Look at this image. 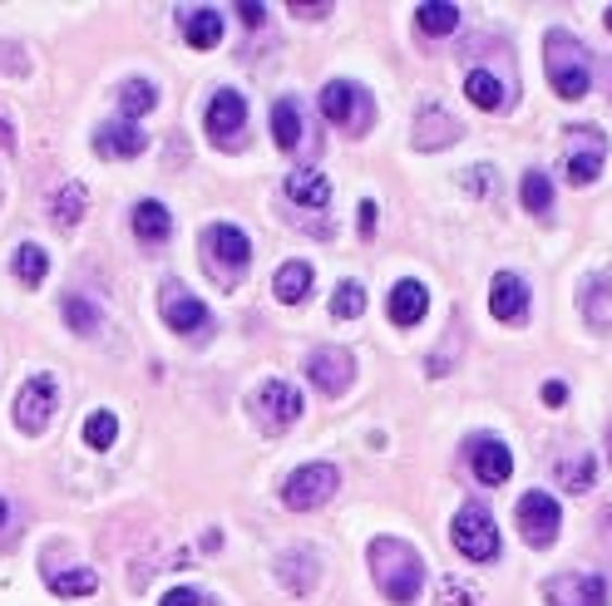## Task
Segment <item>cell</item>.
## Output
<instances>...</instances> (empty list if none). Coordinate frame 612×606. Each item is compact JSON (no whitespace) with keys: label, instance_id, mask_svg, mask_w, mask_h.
Wrapping results in <instances>:
<instances>
[{"label":"cell","instance_id":"cell-1","mask_svg":"<svg viewBox=\"0 0 612 606\" xmlns=\"http://www.w3.org/2000/svg\"><path fill=\"white\" fill-rule=\"evenodd\" d=\"M365 557H371V577L386 592V602L396 606L415 602L420 586H425V563H420L415 547L400 543V538H376V543L365 547Z\"/></svg>","mask_w":612,"mask_h":606},{"label":"cell","instance_id":"cell-2","mask_svg":"<svg viewBox=\"0 0 612 606\" xmlns=\"http://www.w3.org/2000/svg\"><path fill=\"white\" fill-rule=\"evenodd\" d=\"M544 64H548V79H553V94L559 99H583L592 89V60L569 30H548Z\"/></svg>","mask_w":612,"mask_h":606},{"label":"cell","instance_id":"cell-3","mask_svg":"<svg viewBox=\"0 0 612 606\" xmlns=\"http://www.w3.org/2000/svg\"><path fill=\"white\" fill-rule=\"evenodd\" d=\"M322 114L341 128L346 139H361L371 128V118H376V99L365 94L361 85H351V79H336V85L322 89Z\"/></svg>","mask_w":612,"mask_h":606},{"label":"cell","instance_id":"cell-4","mask_svg":"<svg viewBox=\"0 0 612 606\" xmlns=\"http://www.w3.org/2000/svg\"><path fill=\"white\" fill-rule=\"evenodd\" d=\"M54 409H60V380L54 375H30V380L21 384V394H15V429L21 434H45L54 419Z\"/></svg>","mask_w":612,"mask_h":606},{"label":"cell","instance_id":"cell-5","mask_svg":"<svg viewBox=\"0 0 612 606\" xmlns=\"http://www.w3.org/2000/svg\"><path fill=\"white\" fill-rule=\"evenodd\" d=\"M450 538L470 563H495L499 557V528H495V518H489V508H479V503H464V508L454 513Z\"/></svg>","mask_w":612,"mask_h":606},{"label":"cell","instance_id":"cell-6","mask_svg":"<svg viewBox=\"0 0 612 606\" xmlns=\"http://www.w3.org/2000/svg\"><path fill=\"white\" fill-rule=\"evenodd\" d=\"M563 159H569V182L588 188L592 178H602V159H608V139L592 124L563 128Z\"/></svg>","mask_w":612,"mask_h":606},{"label":"cell","instance_id":"cell-7","mask_svg":"<svg viewBox=\"0 0 612 606\" xmlns=\"http://www.w3.org/2000/svg\"><path fill=\"white\" fill-rule=\"evenodd\" d=\"M203 262H213L217 266V281H223V287H233L237 272L252 262L248 232H242V227H233V223H213L203 232Z\"/></svg>","mask_w":612,"mask_h":606},{"label":"cell","instance_id":"cell-8","mask_svg":"<svg viewBox=\"0 0 612 606\" xmlns=\"http://www.w3.org/2000/svg\"><path fill=\"white\" fill-rule=\"evenodd\" d=\"M208 139L227 153H237L248 143V99L237 94V89H217L208 99Z\"/></svg>","mask_w":612,"mask_h":606},{"label":"cell","instance_id":"cell-9","mask_svg":"<svg viewBox=\"0 0 612 606\" xmlns=\"http://www.w3.org/2000/svg\"><path fill=\"white\" fill-rule=\"evenodd\" d=\"M336 483L341 479H336L332 464H301L297 474L282 483V503H287L291 513H312V508H322V503L332 498Z\"/></svg>","mask_w":612,"mask_h":606},{"label":"cell","instance_id":"cell-10","mask_svg":"<svg viewBox=\"0 0 612 606\" xmlns=\"http://www.w3.org/2000/svg\"><path fill=\"white\" fill-rule=\"evenodd\" d=\"M559 528H563V508L548 493H524L519 498V532H524V543L528 547H553V538H559Z\"/></svg>","mask_w":612,"mask_h":606},{"label":"cell","instance_id":"cell-11","mask_svg":"<svg viewBox=\"0 0 612 606\" xmlns=\"http://www.w3.org/2000/svg\"><path fill=\"white\" fill-rule=\"evenodd\" d=\"M163 320H168V330L188 336V341L213 336V316H208V306L198 296H188L178 281H168V287H163Z\"/></svg>","mask_w":612,"mask_h":606},{"label":"cell","instance_id":"cell-12","mask_svg":"<svg viewBox=\"0 0 612 606\" xmlns=\"http://www.w3.org/2000/svg\"><path fill=\"white\" fill-rule=\"evenodd\" d=\"M544 602L548 606H608V582L588 572H563L544 582Z\"/></svg>","mask_w":612,"mask_h":606},{"label":"cell","instance_id":"cell-13","mask_svg":"<svg viewBox=\"0 0 612 606\" xmlns=\"http://www.w3.org/2000/svg\"><path fill=\"white\" fill-rule=\"evenodd\" d=\"M307 375H312L316 390L346 394V390H351V380H355V355L341 351V345H322V351L307 361Z\"/></svg>","mask_w":612,"mask_h":606},{"label":"cell","instance_id":"cell-14","mask_svg":"<svg viewBox=\"0 0 612 606\" xmlns=\"http://www.w3.org/2000/svg\"><path fill=\"white\" fill-rule=\"evenodd\" d=\"M258 415H262V425H267V429L297 425V419H301V394H297V384L267 380V384L258 390Z\"/></svg>","mask_w":612,"mask_h":606},{"label":"cell","instance_id":"cell-15","mask_svg":"<svg viewBox=\"0 0 612 606\" xmlns=\"http://www.w3.org/2000/svg\"><path fill=\"white\" fill-rule=\"evenodd\" d=\"M460 134L464 128L450 109H440V104L420 109V118H415V149L420 153H435V149H445V143H460Z\"/></svg>","mask_w":612,"mask_h":606},{"label":"cell","instance_id":"cell-16","mask_svg":"<svg viewBox=\"0 0 612 606\" xmlns=\"http://www.w3.org/2000/svg\"><path fill=\"white\" fill-rule=\"evenodd\" d=\"M470 468H474V479L495 489V483H504L514 474V458H509V449L499 439L484 434V439H470Z\"/></svg>","mask_w":612,"mask_h":606},{"label":"cell","instance_id":"cell-17","mask_svg":"<svg viewBox=\"0 0 612 606\" xmlns=\"http://www.w3.org/2000/svg\"><path fill=\"white\" fill-rule=\"evenodd\" d=\"M95 149L104 153V159H139V153L149 149V139H143L139 124H129V118H114V124H99Z\"/></svg>","mask_w":612,"mask_h":606},{"label":"cell","instance_id":"cell-18","mask_svg":"<svg viewBox=\"0 0 612 606\" xmlns=\"http://www.w3.org/2000/svg\"><path fill=\"white\" fill-rule=\"evenodd\" d=\"M489 311H495L504 326H519V320L528 316V287H524V277H514V272H499L495 291H489Z\"/></svg>","mask_w":612,"mask_h":606},{"label":"cell","instance_id":"cell-19","mask_svg":"<svg viewBox=\"0 0 612 606\" xmlns=\"http://www.w3.org/2000/svg\"><path fill=\"white\" fill-rule=\"evenodd\" d=\"M277 577H282L287 592L307 596L316 586V577H322V557H316V547H291V553L277 563Z\"/></svg>","mask_w":612,"mask_h":606},{"label":"cell","instance_id":"cell-20","mask_svg":"<svg viewBox=\"0 0 612 606\" xmlns=\"http://www.w3.org/2000/svg\"><path fill=\"white\" fill-rule=\"evenodd\" d=\"M287 198L297 202V207H326V202H332V182H326L322 168H291Z\"/></svg>","mask_w":612,"mask_h":606},{"label":"cell","instance_id":"cell-21","mask_svg":"<svg viewBox=\"0 0 612 606\" xmlns=\"http://www.w3.org/2000/svg\"><path fill=\"white\" fill-rule=\"evenodd\" d=\"M578 306H583V320H588L592 330H612V281L588 277L578 291Z\"/></svg>","mask_w":612,"mask_h":606},{"label":"cell","instance_id":"cell-22","mask_svg":"<svg viewBox=\"0 0 612 606\" xmlns=\"http://www.w3.org/2000/svg\"><path fill=\"white\" fill-rule=\"evenodd\" d=\"M425 306H430V296H425L420 281L405 277L390 287V320H396V326H420V320H425Z\"/></svg>","mask_w":612,"mask_h":606},{"label":"cell","instance_id":"cell-23","mask_svg":"<svg viewBox=\"0 0 612 606\" xmlns=\"http://www.w3.org/2000/svg\"><path fill=\"white\" fill-rule=\"evenodd\" d=\"M183 40L193 45V50H217V40H223V15H217L213 5L183 11Z\"/></svg>","mask_w":612,"mask_h":606},{"label":"cell","instance_id":"cell-24","mask_svg":"<svg viewBox=\"0 0 612 606\" xmlns=\"http://www.w3.org/2000/svg\"><path fill=\"white\" fill-rule=\"evenodd\" d=\"M272 291H277L282 306L307 301V296H312V266H307V262H282L277 277H272Z\"/></svg>","mask_w":612,"mask_h":606},{"label":"cell","instance_id":"cell-25","mask_svg":"<svg viewBox=\"0 0 612 606\" xmlns=\"http://www.w3.org/2000/svg\"><path fill=\"white\" fill-rule=\"evenodd\" d=\"M272 143H277L282 153L301 149V104L297 99H277V104H272Z\"/></svg>","mask_w":612,"mask_h":606},{"label":"cell","instance_id":"cell-26","mask_svg":"<svg viewBox=\"0 0 612 606\" xmlns=\"http://www.w3.org/2000/svg\"><path fill=\"white\" fill-rule=\"evenodd\" d=\"M464 94H470L474 109H484V114H495V109H504V79L495 75V70H470L464 75Z\"/></svg>","mask_w":612,"mask_h":606},{"label":"cell","instance_id":"cell-27","mask_svg":"<svg viewBox=\"0 0 612 606\" xmlns=\"http://www.w3.org/2000/svg\"><path fill=\"white\" fill-rule=\"evenodd\" d=\"M85 207H89L85 182H65V188L50 198V223L54 227H75L79 217H85Z\"/></svg>","mask_w":612,"mask_h":606},{"label":"cell","instance_id":"cell-28","mask_svg":"<svg viewBox=\"0 0 612 606\" xmlns=\"http://www.w3.org/2000/svg\"><path fill=\"white\" fill-rule=\"evenodd\" d=\"M134 232H139L143 242H163V237L173 232L168 207H163V202H153V198H143L139 207H134Z\"/></svg>","mask_w":612,"mask_h":606},{"label":"cell","instance_id":"cell-29","mask_svg":"<svg viewBox=\"0 0 612 606\" xmlns=\"http://www.w3.org/2000/svg\"><path fill=\"white\" fill-rule=\"evenodd\" d=\"M592 474H598V464H592V454L559 458V468H553V479H559L569 493H588V489H592Z\"/></svg>","mask_w":612,"mask_h":606},{"label":"cell","instance_id":"cell-30","mask_svg":"<svg viewBox=\"0 0 612 606\" xmlns=\"http://www.w3.org/2000/svg\"><path fill=\"white\" fill-rule=\"evenodd\" d=\"M159 104V89L149 85V79H129V85H118V109H124V118H143L149 109Z\"/></svg>","mask_w":612,"mask_h":606},{"label":"cell","instance_id":"cell-31","mask_svg":"<svg viewBox=\"0 0 612 606\" xmlns=\"http://www.w3.org/2000/svg\"><path fill=\"white\" fill-rule=\"evenodd\" d=\"M415 25L425 35H450L454 25H460V11H454L450 0H425V5L415 11Z\"/></svg>","mask_w":612,"mask_h":606},{"label":"cell","instance_id":"cell-32","mask_svg":"<svg viewBox=\"0 0 612 606\" xmlns=\"http://www.w3.org/2000/svg\"><path fill=\"white\" fill-rule=\"evenodd\" d=\"M519 198H524V207H528V213L548 217V207H553V182H548L538 168H528L524 178H519Z\"/></svg>","mask_w":612,"mask_h":606},{"label":"cell","instance_id":"cell-33","mask_svg":"<svg viewBox=\"0 0 612 606\" xmlns=\"http://www.w3.org/2000/svg\"><path fill=\"white\" fill-rule=\"evenodd\" d=\"M50 577V592L54 596H95L99 592V577L89 567H75V572H45Z\"/></svg>","mask_w":612,"mask_h":606},{"label":"cell","instance_id":"cell-34","mask_svg":"<svg viewBox=\"0 0 612 606\" xmlns=\"http://www.w3.org/2000/svg\"><path fill=\"white\" fill-rule=\"evenodd\" d=\"M15 277H21L25 287H40V281L50 277V256H45L35 242H25L21 252H15Z\"/></svg>","mask_w":612,"mask_h":606},{"label":"cell","instance_id":"cell-35","mask_svg":"<svg viewBox=\"0 0 612 606\" xmlns=\"http://www.w3.org/2000/svg\"><path fill=\"white\" fill-rule=\"evenodd\" d=\"M65 326L75 336H99V306L85 296H65Z\"/></svg>","mask_w":612,"mask_h":606},{"label":"cell","instance_id":"cell-36","mask_svg":"<svg viewBox=\"0 0 612 606\" xmlns=\"http://www.w3.org/2000/svg\"><path fill=\"white\" fill-rule=\"evenodd\" d=\"M332 316H336V320H355V316H365V287H361V281H341V287H336V296H332Z\"/></svg>","mask_w":612,"mask_h":606},{"label":"cell","instance_id":"cell-37","mask_svg":"<svg viewBox=\"0 0 612 606\" xmlns=\"http://www.w3.org/2000/svg\"><path fill=\"white\" fill-rule=\"evenodd\" d=\"M118 439V419L109 415V409H95V415L85 419V444L89 449H109Z\"/></svg>","mask_w":612,"mask_h":606},{"label":"cell","instance_id":"cell-38","mask_svg":"<svg viewBox=\"0 0 612 606\" xmlns=\"http://www.w3.org/2000/svg\"><path fill=\"white\" fill-rule=\"evenodd\" d=\"M440 606H479V586L464 577H445L440 582Z\"/></svg>","mask_w":612,"mask_h":606},{"label":"cell","instance_id":"cell-39","mask_svg":"<svg viewBox=\"0 0 612 606\" xmlns=\"http://www.w3.org/2000/svg\"><path fill=\"white\" fill-rule=\"evenodd\" d=\"M460 188L474 192V198H489V192L499 188V173L484 168V163H479V168H464V173H460Z\"/></svg>","mask_w":612,"mask_h":606},{"label":"cell","instance_id":"cell-40","mask_svg":"<svg viewBox=\"0 0 612 606\" xmlns=\"http://www.w3.org/2000/svg\"><path fill=\"white\" fill-rule=\"evenodd\" d=\"M159 606H217V602H208L198 586H168V596Z\"/></svg>","mask_w":612,"mask_h":606},{"label":"cell","instance_id":"cell-41","mask_svg":"<svg viewBox=\"0 0 612 606\" xmlns=\"http://www.w3.org/2000/svg\"><path fill=\"white\" fill-rule=\"evenodd\" d=\"M237 21H242V25H262V21H267V11H262L258 0H237Z\"/></svg>","mask_w":612,"mask_h":606},{"label":"cell","instance_id":"cell-42","mask_svg":"<svg viewBox=\"0 0 612 606\" xmlns=\"http://www.w3.org/2000/svg\"><path fill=\"white\" fill-rule=\"evenodd\" d=\"M544 404H548V409L569 404V384H563V380H548V384H544Z\"/></svg>","mask_w":612,"mask_h":606},{"label":"cell","instance_id":"cell-43","mask_svg":"<svg viewBox=\"0 0 612 606\" xmlns=\"http://www.w3.org/2000/svg\"><path fill=\"white\" fill-rule=\"evenodd\" d=\"M355 223H361V237L376 232V202H361V213H355Z\"/></svg>","mask_w":612,"mask_h":606},{"label":"cell","instance_id":"cell-44","mask_svg":"<svg viewBox=\"0 0 612 606\" xmlns=\"http://www.w3.org/2000/svg\"><path fill=\"white\" fill-rule=\"evenodd\" d=\"M297 15H307V21H326L332 15V5H291Z\"/></svg>","mask_w":612,"mask_h":606},{"label":"cell","instance_id":"cell-45","mask_svg":"<svg viewBox=\"0 0 612 606\" xmlns=\"http://www.w3.org/2000/svg\"><path fill=\"white\" fill-rule=\"evenodd\" d=\"M0 149H5V153H11V149H15V128H11V124H5V118H0Z\"/></svg>","mask_w":612,"mask_h":606},{"label":"cell","instance_id":"cell-46","mask_svg":"<svg viewBox=\"0 0 612 606\" xmlns=\"http://www.w3.org/2000/svg\"><path fill=\"white\" fill-rule=\"evenodd\" d=\"M5 518H11V503L0 498V528H5Z\"/></svg>","mask_w":612,"mask_h":606},{"label":"cell","instance_id":"cell-47","mask_svg":"<svg viewBox=\"0 0 612 606\" xmlns=\"http://www.w3.org/2000/svg\"><path fill=\"white\" fill-rule=\"evenodd\" d=\"M602 25H608V35H612V5H608V11H602Z\"/></svg>","mask_w":612,"mask_h":606},{"label":"cell","instance_id":"cell-48","mask_svg":"<svg viewBox=\"0 0 612 606\" xmlns=\"http://www.w3.org/2000/svg\"><path fill=\"white\" fill-rule=\"evenodd\" d=\"M608 458H612V425H608Z\"/></svg>","mask_w":612,"mask_h":606}]
</instances>
